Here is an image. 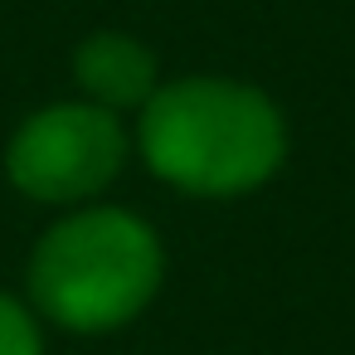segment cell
Returning a JSON list of instances; mask_svg holds the SVG:
<instances>
[{"label":"cell","mask_w":355,"mask_h":355,"mask_svg":"<svg viewBox=\"0 0 355 355\" xmlns=\"http://www.w3.org/2000/svg\"><path fill=\"white\" fill-rule=\"evenodd\" d=\"M141 151L156 175L195 195H234L282 161L272 103L243 83L190 78L166 88L141 117Z\"/></svg>","instance_id":"1"},{"label":"cell","mask_w":355,"mask_h":355,"mask_svg":"<svg viewBox=\"0 0 355 355\" xmlns=\"http://www.w3.org/2000/svg\"><path fill=\"white\" fill-rule=\"evenodd\" d=\"M156 277V239L117 209H93L59 224L35 258V292L44 311L73 331L122 326L146 306Z\"/></svg>","instance_id":"2"},{"label":"cell","mask_w":355,"mask_h":355,"mask_svg":"<svg viewBox=\"0 0 355 355\" xmlns=\"http://www.w3.org/2000/svg\"><path fill=\"white\" fill-rule=\"evenodd\" d=\"M122 161V127L103 107H54L10 141V180L35 200H78L112 180Z\"/></svg>","instance_id":"3"},{"label":"cell","mask_w":355,"mask_h":355,"mask_svg":"<svg viewBox=\"0 0 355 355\" xmlns=\"http://www.w3.org/2000/svg\"><path fill=\"white\" fill-rule=\"evenodd\" d=\"M78 78L93 98L103 103H137L151 88V54L137 40L122 35H98L78 54Z\"/></svg>","instance_id":"4"},{"label":"cell","mask_w":355,"mask_h":355,"mask_svg":"<svg viewBox=\"0 0 355 355\" xmlns=\"http://www.w3.org/2000/svg\"><path fill=\"white\" fill-rule=\"evenodd\" d=\"M0 355H40V336L30 316L6 297H0Z\"/></svg>","instance_id":"5"}]
</instances>
